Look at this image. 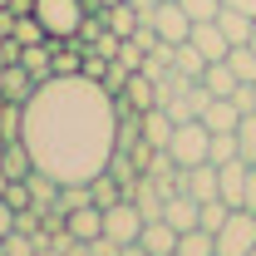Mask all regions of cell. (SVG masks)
Returning a JSON list of instances; mask_svg holds the SVG:
<instances>
[{"instance_id":"12","label":"cell","mask_w":256,"mask_h":256,"mask_svg":"<svg viewBox=\"0 0 256 256\" xmlns=\"http://www.w3.org/2000/svg\"><path fill=\"white\" fill-rule=\"evenodd\" d=\"M162 222L172 226V232L197 226V197H192V192H168V202H162Z\"/></svg>"},{"instance_id":"18","label":"cell","mask_w":256,"mask_h":256,"mask_svg":"<svg viewBox=\"0 0 256 256\" xmlns=\"http://www.w3.org/2000/svg\"><path fill=\"white\" fill-rule=\"evenodd\" d=\"M178 256H217V252H212V232H207V226L178 232Z\"/></svg>"},{"instance_id":"9","label":"cell","mask_w":256,"mask_h":256,"mask_svg":"<svg viewBox=\"0 0 256 256\" xmlns=\"http://www.w3.org/2000/svg\"><path fill=\"white\" fill-rule=\"evenodd\" d=\"M242 192H246V162L232 158L217 168V197H222L226 207H242Z\"/></svg>"},{"instance_id":"29","label":"cell","mask_w":256,"mask_h":256,"mask_svg":"<svg viewBox=\"0 0 256 256\" xmlns=\"http://www.w3.org/2000/svg\"><path fill=\"white\" fill-rule=\"evenodd\" d=\"M222 5H232V10H242V15H252V20H256V0H222Z\"/></svg>"},{"instance_id":"6","label":"cell","mask_w":256,"mask_h":256,"mask_svg":"<svg viewBox=\"0 0 256 256\" xmlns=\"http://www.w3.org/2000/svg\"><path fill=\"white\" fill-rule=\"evenodd\" d=\"M138 232H143V212L133 207V197H118L114 207H104V236L108 242L128 246V242H138Z\"/></svg>"},{"instance_id":"20","label":"cell","mask_w":256,"mask_h":256,"mask_svg":"<svg viewBox=\"0 0 256 256\" xmlns=\"http://www.w3.org/2000/svg\"><path fill=\"white\" fill-rule=\"evenodd\" d=\"M236 153H242V162H256V108L236 118Z\"/></svg>"},{"instance_id":"17","label":"cell","mask_w":256,"mask_h":256,"mask_svg":"<svg viewBox=\"0 0 256 256\" xmlns=\"http://www.w3.org/2000/svg\"><path fill=\"white\" fill-rule=\"evenodd\" d=\"M104 30H114L118 40H128V34L138 30V10H133V0H118V5L104 10Z\"/></svg>"},{"instance_id":"8","label":"cell","mask_w":256,"mask_h":256,"mask_svg":"<svg viewBox=\"0 0 256 256\" xmlns=\"http://www.w3.org/2000/svg\"><path fill=\"white\" fill-rule=\"evenodd\" d=\"M64 226H69V236H79V242H98V236H104V207H98V202H84V207L64 212Z\"/></svg>"},{"instance_id":"30","label":"cell","mask_w":256,"mask_h":256,"mask_svg":"<svg viewBox=\"0 0 256 256\" xmlns=\"http://www.w3.org/2000/svg\"><path fill=\"white\" fill-rule=\"evenodd\" d=\"M118 256H153L148 246H138V242H128V246H118Z\"/></svg>"},{"instance_id":"28","label":"cell","mask_w":256,"mask_h":256,"mask_svg":"<svg viewBox=\"0 0 256 256\" xmlns=\"http://www.w3.org/2000/svg\"><path fill=\"white\" fill-rule=\"evenodd\" d=\"M5 232H15V207L0 197V236H5Z\"/></svg>"},{"instance_id":"25","label":"cell","mask_w":256,"mask_h":256,"mask_svg":"<svg viewBox=\"0 0 256 256\" xmlns=\"http://www.w3.org/2000/svg\"><path fill=\"white\" fill-rule=\"evenodd\" d=\"M20 64L30 69L34 79H50V74H54V69H50V54H44V50H34V44H25V54H20Z\"/></svg>"},{"instance_id":"7","label":"cell","mask_w":256,"mask_h":256,"mask_svg":"<svg viewBox=\"0 0 256 256\" xmlns=\"http://www.w3.org/2000/svg\"><path fill=\"white\" fill-rule=\"evenodd\" d=\"M188 44H192V50H197V54H202L207 64H212V60H226V54H232V40L217 30V20H197V25H192V34H188Z\"/></svg>"},{"instance_id":"19","label":"cell","mask_w":256,"mask_h":256,"mask_svg":"<svg viewBox=\"0 0 256 256\" xmlns=\"http://www.w3.org/2000/svg\"><path fill=\"white\" fill-rule=\"evenodd\" d=\"M226 64H232V74H236L242 84H256V50H252V44H232Z\"/></svg>"},{"instance_id":"1","label":"cell","mask_w":256,"mask_h":256,"mask_svg":"<svg viewBox=\"0 0 256 256\" xmlns=\"http://www.w3.org/2000/svg\"><path fill=\"white\" fill-rule=\"evenodd\" d=\"M118 98L98 79L79 74H50L20 108V143L30 148L40 172L54 182H94L108 172V158L118 148Z\"/></svg>"},{"instance_id":"10","label":"cell","mask_w":256,"mask_h":256,"mask_svg":"<svg viewBox=\"0 0 256 256\" xmlns=\"http://www.w3.org/2000/svg\"><path fill=\"white\" fill-rule=\"evenodd\" d=\"M172 118H168V108H148V114H138V138L148 143V148H168V138H172Z\"/></svg>"},{"instance_id":"13","label":"cell","mask_w":256,"mask_h":256,"mask_svg":"<svg viewBox=\"0 0 256 256\" xmlns=\"http://www.w3.org/2000/svg\"><path fill=\"white\" fill-rule=\"evenodd\" d=\"M207 133H236V118H242V108L232 104V98H207V108L197 114Z\"/></svg>"},{"instance_id":"2","label":"cell","mask_w":256,"mask_h":256,"mask_svg":"<svg viewBox=\"0 0 256 256\" xmlns=\"http://www.w3.org/2000/svg\"><path fill=\"white\" fill-rule=\"evenodd\" d=\"M30 15L40 20L44 40H74V34H84V25H89L84 0H34Z\"/></svg>"},{"instance_id":"15","label":"cell","mask_w":256,"mask_h":256,"mask_svg":"<svg viewBox=\"0 0 256 256\" xmlns=\"http://www.w3.org/2000/svg\"><path fill=\"white\" fill-rule=\"evenodd\" d=\"M138 246H148L153 256H172V252H178V232L162 222V217H158V222H143V232H138Z\"/></svg>"},{"instance_id":"32","label":"cell","mask_w":256,"mask_h":256,"mask_svg":"<svg viewBox=\"0 0 256 256\" xmlns=\"http://www.w3.org/2000/svg\"><path fill=\"white\" fill-rule=\"evenodd\" d=\"M246 44H252V50H256V25H252V40H246Z\"/></svg>"},{"instance_id":"26","label":"cell","mask_w":256,"mask_h":256,"mask_svg":"<svg viewBox=\"0 0 256 256\" xmlns=\"http://www.w3.org/2000/svg\"><path fill=\"white\" fill-rule=\"evenodd\" d=\"M182 10H188V20L197 25V20H217V10H222V0H178Z\"/></svg>"},{"instance_id":"3","label":"cell","mask_w":256,"mask_h":256,"mask_svg":"<svg viewBox=\"0 0 256 256\" xmlns=\"http://www.w3.org/2000/svg\"><path fill=\"white\" fill-rule=\"evenodd\" d=\"M252 246H256V212L232 207V217L212 232V252L217 256H246Z\"/></svg>"},{"instance_id":"35","label":"cell","mask_w":256,"mask_h":256,"mask_svg":"<svg viewBox=\"0 0 256 256\" xmlns=\"http://www.w3.org/2000/svg\"><path fill=\"white\" fill-rule=\"evenodd\" d=\"M153 5H158V0H153Z\"/></svg>"},{"instance_id":"5","label":"cell","mask_w":256,"mask_h":256,"mask_svg":"<svg viewBox=\"0 0 256 256\" xmlns=\"http://www.w3.org/2000/svg\"><path fill=\"white\" fill-rule=\"evenodd\" d=\"M138 25H153V30H158V40H168V44H182V40L192 34V20H188V10H182L178 0H158V5L138 20Z\"/></svg>"},{"instance_id":"11","label":"cell","mask_w":256,"mask_h":256,"mask_svg":"<svg viewBox=\"0 0 256 256\" xmlns=\"http://www.w3.org/2000/svg\"><path fill=\"white\" fill-rule=\"evenodd\" d=\"M34 89H40V79H34L25 64H10V69H0V98H10V104H25Z\"/></svg>"},{"instance_id":"23","label":"cell","mask_w":256,"mask_h":256,"mask_svg":"<svg viewBox=\"0 0 256 256\" xmlns=\"http://www.w3.org/2000/svg\"><path fill=\"white\" fill-rule=\"evenodd\" d=\"M232 158H242V153H236V133H212V143H207V162L222 168V162H232Z\"/></svg>"},{"instance_id":"4","label":"cell","mask_w":256,"mask_h":256,"mask_svg":"<svg viewBox=\"0 0 256 256\" xmlns=\"http://www.w3.org/2000/svg\"><path fill=\"white\" fill-rule=\"evenodd\" d=\"M207 143H212V133L202 128V118H188V124L172 128V138H168V158L178 162V168H197V162H207Z\"/></svg>"},{"instance_id":"33","label":"cell","mask_w":256,"mask_h":256,"mask_svg":"<svg viewBox=\"0 0 256 256\" xmlns=\"http://www.w3.org/2000/svg\"><path fill=\"white\" fill-rule=\"evenodd\" d=\"M0 256H5V242H0Z\"/></svg>"},{"instance_id":"16","label":"cell","mask_w":256,"mask_h":256,"mask_svg":"<svg viewBox=\"0 0 256 256\" xmlns=\"http://www.w3.org/2000/svg\"><path fill=\"white\" fill-rule=\"evenodd\" d=\"M252 25H256L252 15H242V10H232V5L217 10V30H222L232 44H246V40H252Z\"/></svg>"},{"instance_id":"27","label":"cell","mask_w":256,"mask_h":256,"mask_svg":"<svg viewBox=\"0 0 256 256\" xmlns=\"http://www.w3.org/2000/svg\"><path fill=\"white\" fill-rule=\"evenodd\" d=\"M242 207L256 212V162H246V192H242Z\"/></svg>"},{"instance_id":"24","label":"cell","mask_w":256,"mask_h":256,"mask_svg":"<svg viewBox=\"0 0 256 256\" xmlns=\"http://www.w3.org/2000/svg\"><path fill=\"white\" fill-rule=\"evenodd\" d=\"M232 217V207H226L222 197H212V202H197V226H207V232H217V226Z\"/></svg>"},{"instance_id":"14","label":"cell","mask_w":256,"mask_h":256,"mask_svg":"<svg viewBox=\"0 0 256 256\" xmlns=\"http://www.w3.org/2000/svg\"><path fill=\"white\" fill-rule=\"evenodd\" d=\"M197 84H202V89H207L212 98H232V94H236V84H242V79L232 74V64H226V60H212L207 69H202V79H197Z\"/></svg>"},{"instance_id":"34","label":"cell","mask_w":256,"mask_h":256,"mask_svg":"<svg viewBox=\"0 0 256 256\" xmlns=\"http://www.w3.org/2000/svg\"><path fill=\"white\" fill-rule=\"evenodd\" d=\"M246 256H256V246H252V252H246Z\"/></svg>"},{"instance_id":"31","label":"cell","mask_w":256,"mask_h":256,"mask_svg":"<svg viewBox=\"0 0 256 256\" xmlns=\"http://www.w3.org/2000/svg\"><path fill=\"white\" fill-rule=\"evenodd\" d=\"M40 256H69V252H60L54 242H44V246H40Z\"/></svg>"},{"instance_id":"22","label":"cell","mask_w":256,"mask_h":256,"mask_svg":"<svg viewBox=\"0 0 256 256\" xmlns=\"http://www.w3.org/2000/svg\"><path fill=\"white\" fill-rule=\"evenodd\" d=\"M172 69H182L188 79H202V69H207V60H202V54L192 50L188 40H182V44H172Z\"/></svg>"},{"instance_id":"21","label":"cell","mask_w":256,"mask_h":256,"mask_svg":"<svg viewBox=\"0 0 256 256\" xmlns=\"http://www.w3.org/2000/svg\"><path fill=\"white\" fill-rule=\"evenodd\" d=\"M0 242H5V256H40V246H44L50 236H30V232H5Z\"/></svg>"},{"instance_id":"36","label":"cell","mask_w":256,"mask_h":256,"mask_svg":"<svg viewBox=\"0 0 256 256\" xmlns=\"http://www.w3.org/2000/svg\"><path fill=\"white\" fill-rule=\"evenodd\" d=\"M172 256H178V252H172Z\"/></svg>"}]
</instances>
